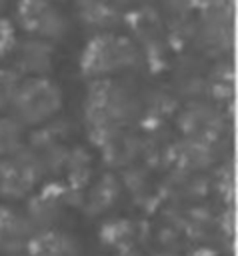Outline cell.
I'll return each mask as SVG.
<instances>
[{
    "label": "cell",
    "instance_id": "6da1fadb",
    "mask_svg": "<svg viewBox=\"0 0 238 256\" xmlns=\"http://www.w3.org/2000/svg\"><path fill=\"white\" fill-rule=\"evenodd\" d=\"M10 106L22 126H40L60 110L62 92L46 76H28L18 82Z\"/></svg>",
    "mask_w": 238,
    "mask_h": 256
},
{
    "label": "cell",
    "instance_id": "7a4b0ae2",
    "mask_svg": "<svg viewBox=\"0 0 238 256\" xmlns=\"http://www.w3.org/2000/svg\"><path fill=\"white\" fill-rule=\"evenodd\" d=\"M138 50L124 38L114 34H102L90 40L82 54V68L90 76H108L128 70L136 64Z\"/></svg>",
    "mask_w": 238,
    "mask_h": 256
},
{
    "label": "cell",
    "instance_id": "3957f363",
    "mask_svg": "<svg viewBox=\"0 0 238 256\" xmlns=\"http://www.w3.org/2000/svg\"><path fill=\"white\" fill-rule=\"evenodd\" d=\"M16 20L30 38L46 42L58 40L68 30L64 14L52 0H20L16 6Z\"/></svg>",
    "mask_w": 238,
    "mask_h": 256
},
{
    "label": "cell",
    "instance_id": "277c9868",
    "mask_svg": "<svg viewBox=\"0 0 238 256\" xmlns=\"http://www.w3.org/2000/svg\"><path fill=\"white\" fill-rule=\"evenodd\" d=\"M36 230L30 224L26 212L12 206H0V252L6 256H20Z\"/></svg>",
    "mask_w": 238,
    "mask_h": 256
},
{
    "label": "cell",
    "instance_id": "5b68a950",
    "mask_svg": "<svg viewBox=\"0 0 238 256\" xmlns=\"http://www.w3.org/2000/svg\"><path fill=\"white\" fill-rule=\"evenodd\" d=\"M36 168L38 164L30 158H10V162L4 166V170L0 172V194L8 196V198H18L24 196L34 184L36 180Z\"/></svg>",
    "mask_w": 238,
    "mask_h": 256
},
{
    "label": "cell",
    "instance_id": "8992f818",
    "mask_svg": "<svg viewBox=\"0 0 238 256\" xmlns=\"http://www.w3.org/2000/svg\"><path fill=\"white\" fill-rule=\"evenodd\" d=\"M18 68L28 76H44L52 64V44L40 38H26L16 50Z\"/></svg>",
    "mask_w": 238,
    "mask_h": 256
},
{
    "label": "cell",
    "instance_id": "52a82bcc",
    "mask_svg": "<svg viewBox=\"0 0 238 256\" xmlns=\"http://www.w3.org/2000/svg\"><path fill=\"white\" fill-rule=\"evenodd\" d=\"M22 124L14 118H2L0 120V154H14L18 152V140L22 132Z\"/></svg>",
    "mask_w": 238,
    "mask_h": 256
},
{
    "label": "cell",
    "instance_id": "ba28073f",
    "mask_svg": "<svg viewBox=\"0 0 238 256\" xmlns=\"http://www.w3.org/2000/svg\"><path fill=\"white\" fill-rule=\"evenodd\" d=\"M18 82H20V80L14 76V72L0 70V108L12 104L14 92H16V88H18Z\"/></svg>",
    "mask_w": 238,
    "mask_h": 256
}]
</instances>
